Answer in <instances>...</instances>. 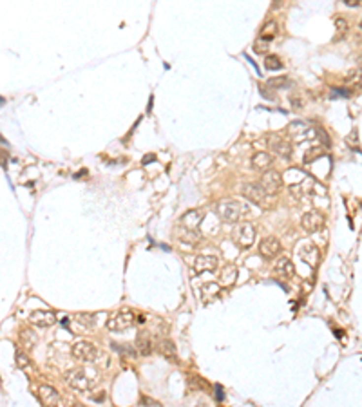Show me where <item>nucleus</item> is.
I'll return each instance as SVG.
<instances>
[{
  "mask_svg": "<svg viewBox=\"0 0 362 407\" xmlns=\"http://www.w3.org/2000/svg\"><path fill=\"white\" fill-rule=\"evenodd\" d=\"M272 147H273V151L277 152V156L284 157V159H288V157L292 156V145H290L288 141L277 140Z\"/></svg>",
  "mask_w": 362,
  "mask_h": 407,
  "instance_id": "nucleus-22",
  "label": "nucleus"
},
{
  "mask_svg": "<svg viewBox=\"0 0 362 407\" xmlns=\"http://www.w3.org/2000/svg\"><path fill=\"white\" fill-rule=\"evenodd\" d=\"M158 351L162 353L167 360H170V362L178 360V347H176V344L170 339H163V341L158 342Z\"/></svg>",
  "mask_w": 362,
  "mask_h": 407,
  "instance_id": "nucleus-16",
  "label": "nucleus"
},
{
  "mask_svg": "<svg viewBox=\"0 0 362 407\" xmlns=\"http://www.w3.org/2000/svg\"><path fill=\"white\" fill-rule=\"evenodd\" d=\"M136 322H138V313L131 308H122L107 320V329L109 331H125V329L132 328Z\"/></svg>",
  "mask_w": 362,
  "mask_h": 407,
  "instance_id": "nucleus-4",
  "label": "nucleus"
},
{
  "mask_svg": "<svg viewBox=\"0 0 362 407\" xmlns=\"http://www.w3.org/2000/svg\"><path fill=\"white\" fill-rule=\"evenodd\" d=\"M290 82L286 76H277V78H270L266 82L268 87H272V89H286V87H290Z\"/></svg>",
  "mask_w": 362,
  "mask_h": 407,
  "instance_id": "nucleus-25",
  "label": "nucleus"
},
{
  "mask_svg": "<svg viewBox=\"0 0 362 407\" xmlns=\"http://www.w3.org/2000/svg\"><path fill=\"white\" fill-rule=\"evenodd\" d=\"M272 163L273 159L268 152H257V154H254V157H252V165H254V168H257V170H266Z\"/></svg>",
  "mask_w": 362,
  "mask_h": 407,
  "instance_id": "nucleus-19",
  "label": "nucleus"
},
{
  "mask_svg": "<svg viewBox=\"0 0 362 407\" xmlns=\"http://www.w3.org/2000/svg\"><path fill=\"white\" fill-rule=\"evenodd\" d=\"M268 47H270V42H266V40H263V38H259L256 44H254V51H256V53H259V55L266 53Z\"/></svg>",
  "mask_w": 362,
  "mask_h": 407,
  "instance_id": "nucleus-27",
  "label": "nucleus"
},
{
  "mask_svg": "<svg viewBox=\"0 0 362 407\" xmlns=\"http://www.w3.org/2000/svg\"><path fill=\"white\" fill-rule=\"evenodd\" d=\"M217 266H219V259L216 255H199L196 257L194 262H192V268L197 275L216 272Z\"/></svg>",
  "mask_w": 362,
  "mask_h": 407,
  "instance_id": "nucleus-9",
  "label": "nucleus"
},
{
  "mask_svg": "<svg viewBox=\"0 0 362 407\" xmlns=\"http://www.w3.org/2000/svg\"><path fill=\"white\" fill-rule=\"evenodd\" d=\"M72 357L80 360V362H96L98 358L101 357V351L98 349V346H95L93 342L87 341H80L76 342L71 349Z\"/></svg>",
  "mask_w": 362,
  "mask_h": 407,
  "instance_id": "nucleus-5",
  "label": "nucleus"
},
{
  "mask_svg": "<svg viewBox=\"0 0 362 407\" xmlns=\"http://www.w3.org/2000/svg\"><path fill=\"white\" fill-rule=\"evenodd\" d=\"M138 351L143 355V357H147V355H151V351H152V344H151V339L147 337L145 333H141L138 337Z\"/></svg>",
  "mask_w": 362,
  "mask_h": 407,
  "instance_id": "nucleus-23",
  "label": "nucleus"
},
{
  "mask_svg": "<svg viewBox=\"0 0 362 407\" xmlns=\"http://www.w3.org/2000/svg\"><path fill=\"white\" fill-rule=\"evenodd\" d=\"M38 398L44 406H58L60 404V395L53 385H40L38 387Z\"/></svg>",
  "mask_w": 362,
  "mask_h": 407,
  "instance_id": "nucleus-13",
  "label": "nucleus"
},
{
  "mask_svg": "<svg viewBox=\"0 0 362 407\" xmlns=\"http://www.w3.org/2000/svg\"><path fill=\"white\" fill-rule=\"evenodd\" d=\"M277 33H279L277 22H275V20H268V22L261 28V31H259V38L270 42L273 36H277Z\"/></svg>",
  "mask_w": 362,
  "mask_h": 407,
  "instance_id": "nucleus-21",
  "label": "nucleus"
},
{
  "mask_svg": "<svg viewBox=\"0 0 362 407\" xmlns=\"http://www.w3.org/2000/svg\"><path fill=\"white\" fill-rule=\"evenodd\" d=\"M216 212L219 219L225 221V223H237L250 214V208H248L246 203H239L235 199H225L216 205Z\"/></svg>",
  "mask_w": 362,
  "mask_h": 407,
  "instance_id": "nucleus-2",
  "label": "nucleus"
},
{
  "mask_svg": "<svg viewBox=\"0 0 362 407\" xmlns=\"http://www.w3.org/2000/svg\"><path fill=\"white\" fill-rule=\"evenodd\" d=\"M141 402H143V404H152V406H160L156 400H151V398H147V396H143V398H141Z\"/></svg>",
  "mask_w": 362,
  "mask_h": 407,
  "instance_id": "nucleus-29",
  "label": "nucleus"
},
{
  "mask_svg": "<svg viewBox=\"0 0 362 407\" xmlns=\"http://www.w3.org/2000/svg\"><path fill=\"white\" fill-rule=\"evenodd\" d=\"M299 257L306 262L308 266H312V268H317L319 262H321V251H319V248L315 245L302 246L301 250H299Z\"/></svg>",
  "mask_w": 362,
  "mask_h": 407,
  "instance_id": "nucleus-12",
  "label": "nucleus"
},
{
  "mask_svg": "<svg viewBox=\"0 0 362 407\" xmlns=\"http://www.w3.org/2000/svg\"><path fill=\"white\" fill-rule=\"evenodd\" d=\"M281 241L277 239V237H264V239L259 243V253H261L264 259H273V257H277L279 253H281Z\"/></svg>",
  "mask_w": 362,
  "mask_h": 407,
  "instance_id": "nucleus-10",
  "label": "nucleus"
},
{
  "mask_svg": "<svg viewBox=\"0 0 362 407\" xmlns=\"http://www.w3.org/2000/svg\"><path fill=\"white\" fill-rule=\"evenodd\" d=\"M78 322L87 326V328H95L96 326V317L93 313H80L78 315Z\"/></svg>",
  "mask_w": 362,
  "mask_h": 407,
  "instance_id": "nucleus-26",
  "label": "nucleus"
},
{
  "mask_svg": "<svg viewBox=\"0 0 362 407\" xmlns=\"http://www.w3.org/2000/svg\"><path fill=\"white\" fill-rule=\"evenodd\" d=\"M264 67H266L268 71H279V69H283V62H281L279 56L268 55L266 58H264Z\"/></svg>",
  "mask_w": 362,
  "mask_h": 407,
  "instance_id": "nucleus-24",
  "label": "nucleus"
},
{
  "mask_svg": "<svg viewBox=\"0 0 362 407\" xmlns=\"http://www.w3.org/2000/svg\"><path fill=\"white\" fill-rule=\"evenodd\" d=\"M263 190L266 192L268 195H277L283 188V176L277 172V170H266L263 174L261 183Z\"/></svg>",
  "mask_w": 362,
  "mask_h": 407,
  "instance_id": "nucleus-6",
  "label": "nucleus"
},
{
  "mask_svg": "<svg viewBox=\"0 0 362 407\" xmlns=\"http://www.w3.org/2000/svg\"><path fill=\"white\" fill-rule=\"evenodd\" d=\"M275 275H279L281 279H294V275H296V266H294V262L290 261L288 257H281L277 262H275Z\"/></svg>",
  "mask_w": 362,
  "mask_h": 407,
  "instance_id": "nucleus-14",
  "label": "nucleus"
},
{
  "mask_svg": "<svg viewBox=\"0 0 362 407\" xmlns=\"http://www.w3.org/2000/svg\"><path fill=\"white\" fill-rule=\"evenodd\" d=\"M237 275H239L237 266H235V264H227V266L223 268L221 275H219V281H221V284L223 286H232V284H235Z\"/></svg>",
  "mask_w": 362,
  "mask_h": 407,
  "instance_id": "nucleus-17",
  "label": "nucleus"
},
{
  "mask_svg": "<svg viewBox=\"0 0 362 407\" xmlns=\"http://www.w3.org/2000/svg\"><path fill=\"white\" fill-rule=\"evenodd\" d=\"M17 362H18V366H20L22 369H29V368H31V360H29V358L26 357L24 353H18V355H17Z\"/></svg>",
  "mask_w": 362,
  "mask_h": 407,
  "instance_id": "nucleus-28",
  "label": "nucleus"
},
{
  "mask_svg": "<svg viewBox=\"0 0 362 407\" xmlns=\"http://www.w3.org/2000/svg\"><path fill=\"white\" fill-rule=\"evenodd\" d=\"M241 194H243V197H246V199L250 201V203L266 207L268 194L263 190V187L259 183H245L243 188H241Z\"/></svg>",
  "mask_w": 362,
  "mask_h": 407,
  "instance_id": "nucleus-7",
  "label": "nucleus"
},
{
  "mask_svg": "<svg viewBox=\"0 0 362 407\" xmlns=\"http://www.w3.org/2000/svg\"><path fill=\"white\" fill-rule=\"evenodd\" d=\"M178 239L183 241V243H187V245H197V243L201 241V234H199V230L181 228L178 232Z\"/></svg>",
  "mask_w": 362,
  "mask_h": 407,
  "instance_id": "nucleus-20",
  "label": "nucleus"
},
{
  "mask_svg": "<svg viewBox=\"0 0 362 407\" xmlns=\"http://www.w3.org/2000/svg\"><path fill=\"white\" fill-rule=\"evenodd\" d=\"M257 237V228L252 223H239L232 230V243H234L237 248H243V250H248L254 246Z\"/></svg>",
  "mask_w": 362,
  "mask_h": 407,
  "instance_id": "nucleus-3",
  "label": "nucleus"
},
{
  "mask_svg": "<svg viewBox=\"0 0 362 407\" xmlns=\"http://www.w3.org/2000/svg\"><path fill=\"white\" fill-rule=\"evenodd\" d=\"M29 322L36 328H51L56 322V317L55 313L49 312V310H36L29 315Z\"/></svg>",
  "mask_w": 362,
  "mask_h": 407,
  "instance_id": "nucleus-11",
  "label": "nucleus"
},
{
  "mask_svg": "<svg viewBox=\"0 0 362 407\" xmlns=\"http://www.w3.org/2000/svg\"><path fill=\"white\" fill-rule=\"evenodd\" d=\"M201 223H203V212L201 210H190L181 218V228L197 230Z\"/></svg>",
  "mask_w": 362,
  "mask_h": 407,
  "instance_id": "nucleus-15",
  "label": "nucleus"
},
{
  "mask_svg": "<svg viewBox=\"0 0 362 407\" xmlns=\"http://www.w3.org/2000/svg\"><path fill=\"white\" fill-rule=\"evenodd\" d=\"M67 384L74 387L78 391H89L95 385L100 384V371L95 368H87V366H78V368H72L69 373L66 375Z\"/></svg>",
  "mask_w": 362,
  "mask_h": 407,
  "instance_id": "nucleus-1",
  "label": "nucleus"
},
{
  "mask_svg": "<svg viewBox=\"0 0 362 407\" xmlns=\"http://www.w3.org/2000/svg\"><path fill=\"white\" fill-rule=\"evenodd\" d=\"M219 293H221V290H219V284H216V282H206V284L201 286V299L205 302H212L214 299L219 297Z\"/></svg>",
  "mask_w": 362,
  "mask_h": 407,
  "instance_id": "nucleus-18",
  "label": "nucleus"
},
{
  "mask_svg": "<svg viewBox=\"0 0 362 407\" xmlns=\"http://www.w3.org/2000/svg\"><path fill=\"white\" fill-rule=\"evenodd\" d=\"M324 224H326V218H324L321 212H317V210H310V212L304 214L301 219V226L306 230L308 234H317V232H321V230L324 228Z\"/></svg>",
  "mask_w": 362,
  "mask_h": 407,
  "instance_id": "nucleus-8",
  "label": "nucleus"
}]
</instances>
